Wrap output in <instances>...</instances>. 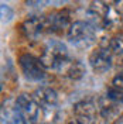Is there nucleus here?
<instances>
[{
	"label": "nucleus",
	"mask_w": 123,
	"mask_h": 124,
	"mask_svg": "<svg viewBox=\"0 0 123 124\" xmlns=\"http://www.w3.org/2000/svg\"><path fill=\"white\" fill-rule=\"evenodd\" d=\"M1 120L4 124H27L17 106L16 99H7L1 104Z\"/></svg>",
	"instance_id": "11"
},
{
	"label": "nucleus",
	"mask_w": 123,
	"mask_h": 124,
	"mask_svg": "<svg viewBox=\"0 0 123 124\" xmlns=\"http://www.w3.org/2000/svg\"><path fill=\"white\" fill-rule=\"evenodd\" d=\"M23 31L28 39L31 41L38 39L43 35V32L47 31V17L37 14L28 16L23 23Z\"/></svg>",
	"instance_id": "9"
},
{
	"label": "nucleus",
	"mask_w": 123,
	"mask_h": 124,
	"mask_svg": "<svg viewBox=\"0 0 123 124\" xmlns=\"http://www.w3.org/2000/svg\"><path fill=\"white\" fill-rule=\"evenodd\" d=\"M115 6H116V11L123 16V0H115Z\"/></svg>",
	"instance_id": "18"
},
{
	"label": "nucleus",
	"mask_w": 123,
	"mask_h": 124,
	"mask_svg": "<svg viewBox=\"0 0 123 124\" xmlns=\"http://www.w3.org/2000/svg\"><path fill=\"white\" fill-rule=\"evenodd\" d=\"M55 72H58L64 78H68V79H72V80H79V79H82L85 76L86 68H85V65L81 61L68 58L64 63H61L57 68Z\"/></svg>",
	"instance_id": "10"
},
{
	"label": "nucleus",
	"mask_w": 123,
	"mask_h": 124,
	"mask_svg": "<svg viewBox=\"0 0 123 124\" xmlns=\"http://www.w3.org/2000/svg\"><path fill=\"white\" fill-rule=\"evenodd\" d=\"M68 58L69 54L67 45L58 39H50V41H47V44L43 48L40 61L44 65V68L57 70V68L61 63H64Z\"/></svg>",
	"instance_id": "2"
},
{
	"label": "nucleus",
	"mask_w": 123,
	"mask_h": 124,
	"mask_svg": "<svg viewBox=\"0 0 123 124\" xmlns=\"http://www.w3.org/2000/svg\"><path fill=\"white\" fill-rule=\"evenodd\" d=\"M16 101H17V106L24 117V121L27 124H37L41 107L37 103V100L34 99V96L27 94V93H21L20 96H17Z\"/></svg>",
	"instance_id": "7"
},
{
	"label": "nucleus",
	"mask_w": 123,
	"mask_h": 124,
	"mask_svg": "<svg viewBox=\"0 0 123 124\" xmlns=\"http://www.w3.org/2000/svg\"><path fill=\"white\" fill-rule=\"evenodd\" d=\"M34 99L37 100V103L40 104L41 110L45 113L47 116L53 114L57 106H58V94L53 87L50 86H40L38 89H35L34 92Z\"/></svg>",
	"instance_id": "8"
},
{
	"label": "nucleus",
	"mask_w": 123,
	"mask_h": 124,
	"mask_svg": "<svg viewBox=\"0 0 123 124\" xmlns=\"http://www.w3.org/2000/svg\"><path fill=\"white\" fill-rule=\"evenodd\" d=\"M105 96L109 97L110 100L119 103V104H123V90H119V89H116V87H112V89H109L108 92H106Z\"/></svg>",
	"instance_id": "14"
},
{
	"label": "nucleus",
	"mask_w": 123,
	"mask_h": 124,
	"mask_svg": "<svg viewBox=\"0 0 123 124\" xmlns=\"http://www.w3.org/2000/svg\"><path fill=\"white\" fill-rule=\"evenodd\" d=\"M71 20H69V13L67 10H60L53 14L47 16V31L51 32H61L65 28L71 27Z\"/></svg>",
	"instance_id": "12"
},
{
	"label": "nucleus",
	"mask_w": 123,
	"mask_h": 124,
	"mask_svg": "<svg viewBox=\"0 0 123 124\" xmlns=\"http://www.w3.org/2000/svg\"><path fill=\"white\" fill-rule=\"evenodd\" d=\"M112 83H113V87L119 89V90H123V69L113 78V82Z\"/></svg>",
	"instance_id": "16"
},
{
	"label": "nucleus",
	"mask_w": 123,
	"mask_h": 124,
	"mask_svg": "<svg viewBox=\"0 0 123 124\" xmlns=\"http://www.w3.org/2000/svg\"><path fill=\"white\" fill-rule=\"evenodd\" d=\"M68 124H81V123H78L77 120H75V121H69V123H68Z\"/></svg>",
	"instance_id": "20"
},
{
	"label": "nucleus",
	"mask_w": 123,
	"mask_h": 124,
	"mask_svg": "<svg viewBox=\"0 0 123 124\" xmlns=\"http://www.w3.org/2000/svg\"><path fill=\"white\" fill-rule=\"evenodd\" d=\"M18 62H20L21 72L28 80L40 82V80H43L45 78V70H44L45 68L41 63L40 58H35L31 54H23L18 58Z\"/></svg>",
	"instance_id": "4"
},
{
	"label": "nucleus",
	"mask_w": 123,
	"mask_h": 124,
	"mask_svg": "<svg viewBox=\"0 0 123 124\" xmlns=\"http://www.w3.org/2000/svg\"><path fill=\"white\" fill-rule=\"evenodd\" d=\"M109 48H110V51L116 55L123 54V32L115 34L112 38L109 39Z\"/></svg>",
	"instance_id": "13"
},
{
	"label": "nucleus",
	"mask_w": 123,
	"mask_h": 124,
	"mask_svg": "<svg viewBox=\"0 0 123 124\" xmlns=\"http://www.w3.org/2000/svg\"><path fill=\"white\" fill-rule=\"evenodd\" d=\"M72 111H74V116H75L78 123L95 124L100 113L99 103H96L92 99H84V100H79L74 104Z\"/></svg>",
	"instance_id": "3"
},
{
	"label": "nucleus",
	"mask_w": 123,
	"mask_h": 124,
	"mask_svg": "<svg viewBox=\"0 0 123 124\" xmlns=\"http://www.w3.org/2000/svg\"><path fill=\"white\" fill-rule=\"evenodd\" d=\"M109 13H110V8L106 1L93 0L86 10L88 23H91L95 28H105L110 21Z\"/></svg>",
	"instance_id": "5"
},
{
	"label": "nucleus",
	"mask_w": 123,
	"mask_h": 124,
	"mask_svg": "<svg viewBox=\"0 0 123 124\" xmlns=\"http://www.w3.org/2000/svg\"><path fill=\"white\" fill-rule=\"evenodd\" d=\"M67 37H68V41L75 48L85 49V48H89L91 45L95 44L96 28L88 21L78 20V21H74L71 24L68 32H67Z\"/></svg>",
	"instance_id": "1"
},
{
	"label": "nucleus",
	"mask_w": 123,
	"mask_h": 124,
	"mask_svg": "<svg viewBox=\"0 0 123 124\" xmlns=\"http://www.w3.org/2000/svg\"><path fill=\"white\" fill-rule=\"evenodd\" d=\"M13 17H14L13 8L7 4H4V3H1V20H3V23H10L13 20Z\"/></svg>",
	"instance_id": "15"
},
{
	"label": "nucleus",
	"mask_w": 123,
	"mask_h": 124,
	"mask_svg": "<svg viewBox=\"0 0 123 124\" xmlns=\"http://www.w3.org/2000/svg\"><path fill=\"white\" fill-rule=\"evenodd\" d=\"M24 1L30 7H41V6L47 4V0H24Z\"/></svg>",
	"instance_id": "17"
},
{
	"label": "nucleus",
	"mask_w": 123,
	"mask_h": 124,
	"mask_svg": "<svg viewBox=\"0 0 123 124\" xmlns=\"http://www.w3.org/2000/svg\"><path fill=\"white\" fill-rule=\"evenodd\" d=\"M68 0H47V4H53V6H62L65 4Z\"/></svg>",
	"instance_id": "19"
},
{
	"label": "nucleus",
	"mask_w": 123,
	"mask_h": 124,
	"mask_svg": "<svg viewBox=\"0 0 123 124\" xmlns=\"http://www.w3.org/2000/svg\"><path fill=\"white\" fill-rule=\"evenodd\" d=\"M112 55L113 52L109 48V41L105 44H100L98 49H95L89 55V65L96 73H105L112 68Z\"/></svg>",
	"instance_id": "6"
}]
</instances>
